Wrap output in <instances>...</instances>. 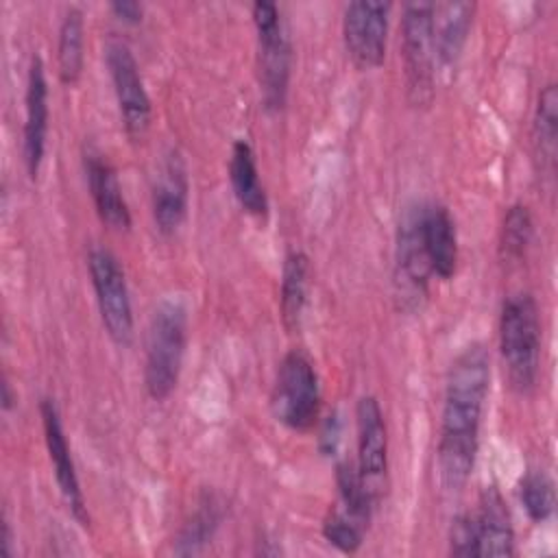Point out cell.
<instances>
[{"mask_svg":"<svg viewBox=\"0 0 558 558\" xmlns=\"http://www.w3.org/2000/svg\"><path fill=\"white\" fill-rule=\"evenodd\" d=\"M534 220L530 207L523 203H514L506 209L501 229H499V255L504 264H519L532 242Z\"/></svg>","mask_w":558,"mask_h":558,"instance_id":"cell-24","label":"cell"},{"mask_svg":"<svg viewBox=\"0 0 558 558\" xmlns=\"http://www.w3.org/2000/svg\"><path fill=\"white\" fill-rule=\"evenodd\" d=\"M272 416L292 432H310L320 414V384L312 360L299 351H288L277 368L270 392Z\"/></svg>","mask_w":558,"mask_h":558,"instance_id":"cell-5","label":"cell"},{"mask_svg":"<svg viewBox=\"0 0 558 558\" xmlns=\"http://www.w3.org/2000/svg\"><path fill=\"white\" fill-rule=\"evenodd\" d=\"M366 527L342 512L338 506L329 508L323 519V536L329 545H333L342 554H355L364 543Z\"/></svg>","mask_w":558,"mask_h":558,"instance_id":"cell-27","label":"cell"},{"mask_svg":"<svg viewBox=\"0 0 558 558\" xmlns=\"http://www.w3.org/2000/svg\"><path fill=\"white\" fill-rule=\"evenodd\" d=\"M390 2L355 0L344 7L342 39L349 59L360 70H373L384 63L388 39Z\"/></svg>","mask_w":558,"mask_h":558,"instance_id":"cell-10","label":"cell"},{"mask_svg":"<svg viewBox=\"0 0 558 558\" xmlns=\"http://www.w3.org/2000/svg\"><path fill=\"white\" fill-rule=\"evenodd\" d=\"M401 50L405 74V98L412 107L425 109L436 94V48H434V2L416 0L403 4Z\"/></svg>","mask_w":558,"mask_h":558,"instance_id":"cell-4","label":"cell"},{"mask_svg":"<svg viewBox=\"0 0 558 558\" xmlns=\"http://www.w3.org/2000/svg\"><path fill=\"white\" fill-rule=\"evenodd\" d=\"M519 497L521 504L534 523H545L556 508V490H554V480L541 471V469H530L519 484Z\"/></svg>","mask_w":558,"mask_h":558,"instance_id":"cell-26","label":"cell"},{"mask_svg":"<svg viewBox=\"0 0 558 558\" xmlns=\"http://www.w3.org/2000/svg\"><path fill=\"white\" fill-rule=\"evenodd\" d=\"M449 554L460 558H477V530L473 514L464 512L451 521L449 527Z\"/></svg>","mask_w":558,"mask_h":558,"instance_id":"cell-28","label":"cell"},{"mask_svg":"<svg viewBox=\"0 0 558 558\" xmlns=\"http://www.w3.org/2000/svg\"><path fill=\"white\" fill-rule=\"evenodd\" d=\"M11 545H13L11 523H9V521H7V517H4V519H2V543H0V551H2V556H7V558H11V556H13Z\"/></svg>","mask_w":558,"mask_h":558,"instance_id":"cell-31","label":"cell"},{"mask_svg":"<svg viewBox=\"0 0 558 558\" xmlns=\"http://www.w3.org/2000/svg\"><path fill=\"white\" fill-rule=\"evenodd\" d=\"M87 268L107 336L118 347H129L133 340V307L118 257L105 246H92Z\"/></svg>","mask_w":558,"mask_h":558,"instance_id":"cell-7","label":"cell"},{"mask_svg":"<svg viewBox=\"0 0 558 558\" xmlns=\"http://www.w3.org/2000/svg\"><path fill=\"white\" fill-rule=\"evenodd\" d=\"M357 429V473L364 488L377 504L388 486V429L379 401L373 395H362L355 403Z\"/></svg>","mask_w":558,"mask_h":558,"instance_id":"cell-9","label":"cell"},{"mask_svg":"<svg viewBox=\"0 0 558 558\" xmlns=\"http://www.w3.org/2000/svg\"><path fill=\"white\" fill-rule=\"evenodd\" d=\"M418 222L432 275L451 279L458 268V233L449 209L440 203H423Z\"/></svg>","mask_w":558,"mask_h":558,"instance_id":"cell-16","label":"cell"},{"mask_svg":"<svg viewBox=\"0 0 558 558\" xmlns=\"http://www.w3.org/2000/svg\"><path fill=\"white\" fill-rule=\"evenodd\" d=\"M39 414H41V425H44V440H46V449L54 469V477L59 484V493L70 510V514L83 525H89V512L85 506V497L81 490V482L76 475V466L70 453V445L63 432V423H61V414L54 405L52 399H41L39 403Z\"/></svg>","mask_w":558,"mask_h":558,"instance_id":"cell-12","label":"cell"},{"mask_svg":"<svg viewBox=\"0 0 558 558\" xmlns=\"http://www.w3.org/2000/svg\"><path fill=\"white\" fill-rule=\"evenodd\" d=\"M220 519H222V504L214 495H207L181 527L174 543V551L181 556L201 554L203 547L211 543V536L220 525Z\"/></svg>","mask_w":558,"mask_h":558,"instance_id":"cell-23","label":"cell"},{"mask_svg":"<svg viewBox=\"0 0 558 558\" xmlns=\"http://www.w3.org/2000/svg\"><path fill=\"white\" fill-rule=\"evenodd\" d=\"M105 61L111 76L113 94L120 107L124 131L131 140H142L150 129V98L144 87L140 65L126 41L111 37L105 44Z\"/></svg>","mask_w":558,"mask_h":558,"instance_id":"cell-8","label":"cell"},{"mask_svg":"<svg viewBox=\"0 0 558 558\" xmlns=\"http://www.w3.org/2000/svg\"><path fill=\"white\" fill-rule=\"evenodd\" d=\"M109 9L116 13V17H120L126 24H137L144 15V7L135 0H116L109 4Z\"/></svg>","mask_w":558,"mask_h":558,"instance_id":"cell-30","label":"cell"},{"mask_svg":"<svg viewBox=\"0 0 558 558\" xmlns=\"http://www.w3.org/2000/svg\"><path fill=\"white\" fill-rule=\"evenodd\" d=\"M418 211H421V205L405 207L397 229L395 286H397V296L408 310H416L423 305L429 292V275H432L423 238H421Z\"/></svg>","mask_w":558,"mask_h":558,"instance_id":"cell-11","label":"cell"},{"mask_svg":"<svg viewBox=\"0 0 558 558\" xmlns=\"http://www.w3.org/2000/svg\"><path fill=\"white\" fill-rule=\"evenodd\" d=\"M83 44H85V22L78 7H68L59 24L57 41V68L63 85H76L83 72Z\"/></svg>","mask_w":558,"mask_h":558,"instance_id":"cell-22","label":"cell"},{"mask_svg":"<svg viewBox=\"0 0 558 558\" xmlns=\"http://www.w3.org/2000/svg\"><path fill=\"white\" fill-rule=\"evenodd\" d=\"M190 181L185 161L177 150H170L153 183V220L163 235L174 233L187 214Z\"/></svg>","mask_w":558,"mask_h":558,"instance_id":"cell-13","label":"cell"},{"mask_svg":"<svg viewBox=\"0 0 558 558\" xmlns=\"http://www.w3.org/2000/svg\"><path fill=\"white\" fill-rule=\"evenodd\" d=\"M473 519L477 530V558L514 556V530L506 499L497 486H486L480 493L477 512Z\"/></svg>","mask_w":558,"mask_h":558,"instance_id":"cell-17","label":"cell"},{"mask_svg":"<svg viewBox=\"0 0 558 558\" xmlns=\"http://www.w3.org/2000/svg\"><path fill=\"white\" fill-rule=\"evenodd\" d=\"M24 105H26L24 163H26L28 177L35 179L44 161L46 135H48V81H46V68L39 54H33L28 65Z\"/></svg>","mask_w":558,"mask_h":558,"instance_id":"cell-14","label":"cell"},{"mask_svg":"<svg viewBox=\"0 0 558 558\" xmlns=\"http://www.w3.org/2000/svg\"><path fill=\"white\" fill-rule=\"evenodd\" d=\"M336 486H338V504L336 506L342 512H347L351 519H355L360 525L368 527L375 501L368 495V490L364 488L357 466L353 462L344 460L336 466Z\"/></svg>","mask_w":558,"mask_h":558,"instance_id":"cell-25","label":"cell"},{"mask_svg":"<svg viewBox=\"0 0 558 558\" xmlns=\"http://www.w3.org/2000/svg\"><path fill=\"white\" fill-rule=\"evenodd\" d=\"M187 344V312L179 299H163L148 323L144 386L150 399L163 401L179 384Z\"/></svg>","mask_w":558,"mask_h":558,"instance_id":"cell-2","label":"cell"},{"mask_svg":"<svg viewBox=\"0 0 558 558\" xmlns=\"http://www.w3.org/2000/svg\"><path fill=\"white\" fill-rule=\"evenodd\" d=\"M340 436H342V421H340V414L336 410H331L323 418L320 429H318V451L327 458L336 456L338 445H340Z\"/></svg>","mask_w":558,"mask_h":558,"instance_id":"cell-29","label":"cell"},{"mask_svg":"<svg viewBox=\"0 0 558 558\" xmlns=\"http://www.w3.org/2000/svg\"><path fill=\"white\" fill-rule=\"evenodd\" d=\"M257 33V78L264 107L279 111L288 98L290 85V39L275 2L257 0L251 7Z\"/></svg>","mask_w":558,"mask_h":558,"instance_id":"cell-6","label":"cell"},{"mask_svg":"<svg viewBox=\"0 0 558 558\" xmlns=\"http://www.w3.org/2000/svg\"><path fill=\"white\" fill-rule=\"evenodd\" d=\"M532 144L538 170L547 177L556 168V148H558V89L556 83H547L536 100L534 124H532Z\"/></svg>","mask_w":558,"mask_h":558,"instance_id":"cell-21","label":"cell"},{"mask_svg":"<svg viewBox=\"0 0 558 558\" xmlns=\"http://www.w3.org/2000/svg\"><path fill=\"white\" fill-rule=\"evenodd\" d=\"M310 288V259L303 251L294 248L286 255L281 268V292H279V310L281 320L288 331H296L305 312Z\"/></svg>","mask_w":558,"mask_h":558,"instance_id":"cell-20","label":"cell"},{"mask_svg":"<svg viewBox=\"0 0 558 558\" xmlns=\"http://www.w3.org/2000/svg\"><path fill=\"white\" fill-rule=\"evenodd\" d=\"M490 386V357L484 344L464 347L447 375L438 438V482L445 493H460L475 466L480 425Z\"/></svg>","mask_w":558,"mask_h":558,"instance_id":"cell-1","label":"cell"},{"mask_svg":"<svg viewBox=\"0 0 558 558\" xmlns=\"http://www.w3.org/2000/svg\"><path fill=\"white\" fill-rule=\"evenodd\" d=\"M229 181H231L233 196L238 198L240 207L246 214L255 218L268 216V196H266L264 183L259 181L255 153L246 140H235L231 146Z\"/></svg>","mask_w":558,"mask_h":558,"instance_id":"cell-19","label":"cell"},{"mask_svg":"<svg viewBox=\"0 0 558 558\" xmlns=\"http://www.w3.org/2000/svg\"><path fill=\"white\" fill-rule=\"evenodd\" d=\"M499 351L517 392L534 388L541 360L538 305L530 292L506 296L499 314Z\"/></svg>","mask_w":558,"mask_h":558,"instance_id":"cell-3","label":"cell"},{"mask_svg":"<svg viewBox=\"0 0 558 558\" xmlns=\"http://www.w3.org/2000/svg\"><path fill=\"white\" fill-rule=\"evenodd\" d=\"M11 405H13L11 384H9V381H4V384H2V408H4V410H11Z\"/></svg>","mask_w":558,"mask_h":558,"instance_id":"cell-32","label":"cell"},{"mask_svg":"<svg viewBox=\"0 0 558 558\" xmlns=\"http://www.w3.org/2000/svg\"><path fill=\"white\" fill-rule=\"evenodd\" d=\"M83 161H85L89 194H92L98 218L109 229L126 231L131 227V211L122 194V185L118 181L116 168L109 163V159L102 153L94 148L85 150Z\"/></svg>","mask_w":558,"mask_h":558,"instance_id":"cell-15","label":"cell"},{"mask_svg":"<svg viewBox=\"0 0 558 558\" xmlns=\"http://www.w3.org/2000/svg\"><path fill=\"white\" fill-rule=\"evenodd\" d=\"M475 15V2L451 0L434 4V48L436 65L442 70L456 68Z\"/></svg>","mask_w":558,"mask_h":558,"instance_id":"cell-18","label":"cell"}]
</instances>
